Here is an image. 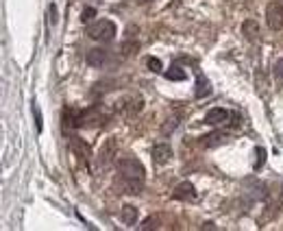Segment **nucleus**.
Returning a JSON list of instances; mask_svg holds the SVG:
<instances>
[{"instance_id": "6", "label": "nucleus", "mask_w": 283, "mask_h": 231, "mask_svg": "<svg viewBox=\"0 0 283 231\" xmlns=\"http://www.w3.org/2000/svg\"><path fill=\"white\" fill-rule=\"evenodd\" d=\"M70 146H72V151H74V153L79 155V159H81V161H83V164H90V159H92V148L87 146V144L83 142V140L72 135V137H70Z\"/></svg>"}, {"instance_id": "25", "label": "nucleus", "mask_w": 283, "mask_h": 231, "mask_svg": "<svg viewBox=\"0 0 283 231\" xmlns=\"http://www.w3.org/2000/svg\"><path fill=\"white\" fill-rule=\"evenodd\" d=\"M203 229H216V225H214V222H205Z\"/></svg>"}, {"instance_id": "18", "label": "nucleus", "mask_w": 283, "mask_h": 231, "mask_svg": "<svg viewBox=\"0 0 283 231\" xmlns=\"http://www.w3.org/2000/svg\"><path fill=\"white\" fill-rule=\"evenodd\" d=\"M166 79H170V81H183L185 79V70L183 68H168Z\"/></svg>"}, {"instance_id": "23", "label": "nucleus", "mask_w": 283, "mask_h": 231, "mask_svg": "<svg viewBox=\"0 0 283 231\" xmlns=\"http://www.w3.org/2000/svg\"><path fill=\"white\" fill-rule=\"evenodd\" d=\"M274 74H277V77L283 81V59H279L277 65H274Z\"/></svg>"}, {"instance_id": "4", "label": "nucleus", "mask_w": 283, "mask_h": 231, "mask_svg": "<svg viewBox=\"0 0 283 231\" xmlns=\"http://www.w3.org/2000/svg\"><path fill=\"white\" fill-rule=\"evenodd\" d=\"M266 22L272 31H281L283 29V3L274 0V3H268L266 7Z\"/></svg>"}, {"instance_id": "16", "label": "nucleus", "mask_w": 283, "mask_h": 231, "mask_svg": "<svg viewBox=\"0 0 283 231\" xmlns=\"http://www.w3.org/2000/svg\"><path fill=\"white\" fill-rule=\"evenodd\" d=\"M179 122H181V120H179V115H172V118H168V120L164 122V125H161V133H164V135H170L176 127H179Z\"/></svg>"}, {"instance_id": "5", "label": "nucleus", "mask_w": 283, "mask_h": 231, "mask_svg": "<svg viewBox=\"0 0 283 231\" xmlns=\"http://www.w3.org/2000/svg\"><path fill=\"white\" fill-rule=\"evenodd\" d=\"M152 161L159 164V166H164V164H168L170 159H172V148H170L166 142H157L155 146H152Z\"/></svg>"}, {"instance_id": "26", "label": "nucleus", "mask_w": 283, "mask_h": 231, "mask_svg": "<svg viewBox=\"0 0 283 231\" xmlns=\"http://www.w3.org/2000/svg\"><path fill=\"white\" fill-rule=\"evenodd\" d=\"M140 5H146V3H152V0H137Z\"/></svg>"}, {"instance_id": "11", "label": "nucleus", "mask_w": 283, "mask_h": 231, "mask_svg": "<svg viewBox=\"0 0 283 231\" xmlns=\"http://www.w3.org/2000/svg\"><path fill=\"white\" fill-rule=\"evenodd\" d=\"M242 35H244L248 42H257V39H260V24L255 20H246L242 24Z\"/></svg>"}, {"instance_id": "7", "label": "nucleus", "mask_w": 283, "mask_h": 231, "mask_svg": "<svg viewBox=\"0 0 283 231\" xmlns=\"http://www.w3.org/2000/svg\"><path fill=\"white\" fill-rule=\"evenodd\" d=\"M87 63L92 68H105L109 63V53L105 48H94V51L87 53Z\"/></svg>"}, {"instance_id": "1", "label": "nucleus", "mask_w": 283, "mask_h": 231, "mask_svg": "<svg viewBox=\"0 0 283 231\" xmlns=\"http://www.w3.org/2000/svg\"><path fill=\"white\" fill-rule=\"evenodd\" d=\"M146 181V170L142 161L135 157H122L118 159V188L126 194H140Z\"/></svg>"}, {"instance_id": "24", "label": "nucleus", "mask_w": 283, "mask_h": 231, "mask_svg": "<svg viewBox=\"0 0 283 231\" xmlns=\"http://www.w3.org/2000/svg\"><path fill=\"white\" fill-rule=\"evenodd\" d=\"M48 11H50V22L55 24L57 22V5H50V9H48Z\"/></svg>"}, {"instance_id": "9", "label": "nucleus", "mask_w": 283, "mask_h": 231, "mask_svg": "<svg viewBox=\"0 0 283 231\" xmlns=\"http://www.w3.org/2000/svg\"><path fill=\"white\" fill-rule=\"evenodd\" d=\"M229 120V111L222 109V107H214V109H209L205 113V122L207 125H224V122Z\"/></svg>"}, {"instance_id": "3", "label": "nucleus", "mask_w": 283, "mask_h": 231, "mask_svg": "<svg viewBox=\"0 0 283 231\" xmlns=\"http://www.w3.org/2000/svg\"><path fill=\"white\" fill-rule=\"evenodd\" d=\"M116 153H118L116 137H107V140H105V144L100 146V151H98V168L107 170L111 164L116 161Z\"/></svg>"}, {"instance_id": "22", "label": "nucleus", "mask_w": 283, "mask_h": 231, "mask_svg": "<svg viewBox=\"0 0 283 231\" xmlns=\"http://www.w3.org/2000/svg\"><path fill=\"white\" fill-rule=\"evenodd\" d=\"M94 15H96V9H94V7H87V9L83 11V15H81V20L90 22V20H94Z\"/></svg>"}, {"instance_id": "27", "label": "nucleus", "mask_w": 283, "mask_h": 231, "mask_svg": "<svg viewBox=\"0 0 283 231\" xmlns=\"http://www.w3.org/2000/svg\"><path fill=\"white\" fill-rule=\"evenodd\" d=\"M281 196H283V188H281Z\"/></svg>"}, {"instance_id": "14", "label": "nucleus", "mask_w": 283, "mask_h": 231, "mask_svg": "<svg viewBox=\"0 0 283 231\" xmlns=\"http://www.w3.org/2000/svg\"><path fill=\"white\" fill-rule=\"evenodd\" d=\"M120 216H122V222L128 227H133L137 222V210L133 205H122V212H120Z\"/></svg>"}, {"instance_id": "8", "label": "nucleus", "mask_w": 283, "mask_h": 231, "mask_svg": "<svg viewBox=\"0 0 283 231\" xmlns=\"http://www.w3.org/2000/svg\"><path fill=\"white\" fill-rule=\"evenodd\" d=\"M174 199L176 201H194L196 199V190H194L190 181H181V183L174 188Z\"/></svg>"}, {"instance_id": "21", "label": "nucleus", "mask_w": 283, "mask_h": 231, "mask_svg": "<svg viewBox=\"0 0 283 231\" xmlns=\"http://www.w3.org/2000/svg\"><path fill=\"white\" fill-rule=\"evenodd\" d=\"M33 115H35V127H37V133H42V113H39V107L33 105Z\"/></svg>"}, {"instance_id": "12", "label": "nucleus", "mask_w": 283, "mask_h": 231, "mask_svg": "<svg viewBox=\"0 0 283 231\" xmlns=\"http://www.w3.org/2000/svg\"><path fill=\"white\" fill-rule=\"evenodd\" d=\"M142 109H144V98L142 96H133L124 103V113L126 115H137Z\"/></svg>"}, {"instance_id": "13", "label": "nucleus", "mask_w": 283, "mask_h": 231, "mask_svg": "<svg viewBox=\"0 0 283 231\" xmlns=\"http://www.w3.org/2000/svg\"><path fill=\"white\" fill-rule=\"evenodd\" d=\"M194 94H196V98H207L212 94V85H209V81L203 77V74L196 77V89H194Z\"/></svg>"}, {"instance_id": "20", "label": "nucleus", "mask_w": 283, "mask_h": 231, "mask_svg": "<svg viewBox=\"0 0 283 231\" xmlns=\"http://www.w3.org/2000/svg\"><path fill=\"white\" fill-rule=\"evenodd\" d=\"M146 65H148V68H150L152 72H161V68H164L157 57H148V59H146Z\"/></svg>"}, {"instance_id": "15", "label": "nucleus", "mask_w": 283, "mask_h": 231, "mask_svg": "<svg viewBox=\"0 0 283 231\" xmlns=\"http://www.w3.org/2000/svg\"><path fill=\"white\" fill-rule=\"evenodd\" d=\"M161 225H164V216L161 214H152V216H148L146 220L140 225L142 231H150V229H159Z\"/></svg>"}, {"instance_id": "2", "label": "nucleus", "mask_w": 283, "mask_h": 231, "mask_svg": "<svg viewBox=\"0 0 283 231\" xmlns=\"http://www.w3.org/2000/svg\"><path fill=\"white\" fill-rule=\"evenodd\" d=\"M87 35H90L92 39H96V42H111L113 37H116V24H113L111 20H98L87 27Z\"/></svg>"}, {"instance_id": "10", "label": "nucleus", "mask_w": 283, "mask_h": 231, "mask_svg": "<svg viewBox=\"0 0 283 231\" xmlns=\"http://www.w3.org/2000/svg\"><path fill=\"white\" fill-rule=\"evenodd\" d=\"M226 142H229V133H222V131H214V133L203 135V140H200V144L205 148H214V146H220Z\"/></svg>"}, {"instance_id": "19", "label": "nucleus", "mask_w": 283, "mask_h": 231, "mask_svg": "<svg viewBox=\"0 0 283 231\" xmlns=\"http://www.w3.org/2000/svg\"><path fill=\"white\" fill-rule=\"evenodd\" d=\"M257 159H255V170H260L264 164H266V148L264 146H257Z\"/></svg>"}, {"instance_id": "17", "label": "nucleus", "mask_w": 283, "mask_h": 231, "mask_svg": "<svg viewBox=\"0 0 283 231\" xmlns=\"http://www.w3.org/2000/svg\"><path fill=\"white\" fill-rule=\"evenodd\" d=\"M255 85H257V94L264 96V94H266V85H268L264 70H257V72H255Z\"/></svg>"}]
</instances>
